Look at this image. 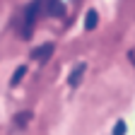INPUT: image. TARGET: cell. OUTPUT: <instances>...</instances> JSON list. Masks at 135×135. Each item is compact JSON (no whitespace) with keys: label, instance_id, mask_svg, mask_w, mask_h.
Here are the masks:
<instances>
[{"label":"cell","instance_id":"obj_8","mask_svg":"<svg viewBox=\"0 0 135 135\" xmlns=\"http://www.w3.org/2000/svg\"><path fill=\"white\" fill-rule=\"evenodd\" d=\"M130 60H133V65H135V51H130Z\"/></svg>","mask_w":135,"mask_h":135},{"label":"cell","instance_id":"obj_4","mask_svg":"<svg viewBox=\"0 0 135 135\" xmlns=\"http://www.w3.org/2000/svg\"><path fill=\"white\" fill-rule=\"evenodd\" d=\"M48 15H53V17H63L65 15V5L60 3V0H48Z\"/></svg>","mask_w":135,"mask_h":135},{"label":"cell","instance_id":"obj_6","mask_svg":"<svg viewBox=\"0 0 135 135\" xmlns=\"http://www.w3.org/2000/svg\"><path fill=\"white\" fill-rule=\"evenodd\" d=\"M31 118H34V113H31V111H22V113H17V116H15V123L20 126V128H24V126L31 121Z\"/></svg>","mask_w":135,"mask_h":135},{"label":"cell","instance_id":"obj_5","mask_svg":"<svg viewBox=\"0 0 135 135\" xmlns=\"http://www.w3.org/2000/svg\"><path fill=\"white\" fill-rule=\"evenodd\" d=\"M27 75V65H20V68H17V70L12 73V80H10V84H12V87H17V84H20L22 82V77Z\"/></svg>","mask_w":135,"mask_h":135},{"label":"cell","instance_id":"obj_3","mask_svg":"<svg viewBox=\"0 0 135 135\" xmlns=\"http://www.w3.org/2000/svg\"><path fill=\"white\" fill-rule=\"evenodd\" d=\"M97 24H99V15H97V10H87V15H84V29H87V31H94Z\"/></svg>","mask_w":135,"mask_h":135},{"label":"cell","instance_id":"obj_1","mask_svg":"<svg viewBox=\"0 0 135 135\" xmlns=\"http://www.w3.org/2000/svg\"><path fill=\"white\" fill-rule=\"evenodd\" d=\"M53 51H56L53 44H44V46H39V48H34V51H31V58H36V60L44 65V63H48L51 56H53Z\"/></svg>","mask_w":135,"mask_h":135},{"label":"cell","instance_id":"obj_2","mask_svg":"<svg viewBox=\"0 0 135 135\" xmlns=\"http://www.w3.org/2000/svg\"><path fill=\"white\" fill-rule=\"evenodd\" d=\"M84 70H87V63H77V65L73 68L70 77H68V84H70V87H77L80 80H82V75H84Z\"/></svg>","mask_w":135,"mask_h":135},{"label":"cell","instance_id":"obj_7","mask_svg":"<svg viewBox=\"0 0 135 135\" xmlns=\"http://www.w3.org/2000/svg\"><path fill=\"white\" fill-rule=\"evenodd\" d=\"M126 121H116V126H113V135H126Z\"/></svg>","mask_w":135,"mask_h":135}]
</instances>
